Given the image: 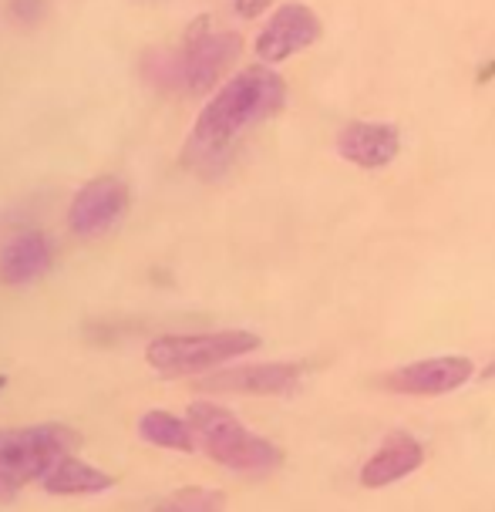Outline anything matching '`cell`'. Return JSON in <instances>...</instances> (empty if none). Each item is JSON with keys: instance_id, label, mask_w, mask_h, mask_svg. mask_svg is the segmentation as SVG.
I'll use <instances>...</instances> for the list:
<instances>
[{"instance_id": "cell-1", "label": "cell", "mask_w": 495, "mask_h": 512, "mask_svg": "<svg viewBox=\"0 0 495 512\" xmlns=\"http://www.w3.org/2000/svg\"><path fill=\"white\" fill-rule=\"evenodd\" d=\"M283 105H287V81L277 71L263 68V64L243 68L203 105L182 162L203 176H216L226 169L236 142L260 122L283 112Z\"/></svg>"}, {"instance_id": "cell-2", "label": "cell", "mask_w": 495, "mask_h": 512, "mask_svg": "<svg viewBox=\"0 0 495 512\" xmlns=\"http://www.w3.org/2000/svg\"><path fill=\"white\" fill-rule=\"evenodd\" d=\"M186 418L192 422V432H196L203 452L223 469L243 475H267L280 469V448L270 438L250 432L229 408L216 405V401H192Z\"/></svg>"}, {"instance_id": "cell-3", "label": "cell", "mask_w": 495, "mask_h": 512, "mask_svg": "<svg viewBox=\"0 0 495 512\" xmlns=\"http://www.w3.org/2000/svg\"><path fill=\"white\" fill-rule=\"evenodd\" d=\"M78 442L75 428L64 425L0 428V502H14L24 486L41 482L51 465L71 455Z\"/></svg>"}, {"instance_id": "cell-4", "label": "cell", "mask_w": 495, "mask_h": 512, "mask_svg": "<svg viewBox=\"0 0 495 512\" xmlns=\"http://www.w3.org/2000/svg\"><path fill=\"white\" fill-rule=\"evenodd\" d=\"M260 347L250 331H209V334H162L145 347V361L162 378H189L236 361Z\"/></svg>"}, {"instance_id": "cell-5", "label": "cell", "mask_w": 495, "mask_h": 512, "mask_svg": "<svg viewBox=\"0 0 495 512\" xmlns=\"http://www.w3.org/2000/svg\"><path fill=\"white\" fill-rule=\"evenodd\" d=\"M243 38L233 31L216 27L209 17H199L186 31V38L176 48L179 54V85L189 95H206L216 88V81L226 75V68L240 58Z\"/></svg>"}, {"instance_id": "cell-6", "label": "cell", "mask_w": 495, "mask_h": 512, "mask_svg": "<svg viewBox=\"0 0 495 512\" xmlns=\"http://www.w3.org/2000/svg\"><path fill=\"white\" fill-rule=\"evenodd\" d=\"M128 203H132V196H128V186L122 179L115 176H98L85 182L75 199H71V209H68V226L71 233L85 236H105L108 230H115L118 219L128 213Z\"/></svg>"}, {"instance_id": "cell-7", "label": "cell", "mask_w": 495, "mask_h": 512, "mask_svg": "<svg viewBox=\"0 0 495 512\" xmlns=\"http://www.w3.org/2000/svg\"><path fill=\"white\" fill-rule=\"evenodd\" d=\"M324 34V24L314 14V7L307 4H280L270 14V21L263 24V31L256 34V54L267 64H280L293 58V54L314 48Z\"/></svg>"}, {"instance_id": "cell-8", "label": "cell", "mask_w": 495, "mask_h": 512, "mask_svg": "<svg viewBox=\"0 0 495 512\" xmlns=\"http://www.w3.org/2000/svg\"><path fill=\"white\" fill-rule=\"evenodd\" d=\"M472 361L462 354H438V358H425L405 368L391 371L381 378V388L391 395H415V398H438L448 391L462 388L465 381H472Z\"/></svg>"}, {"instance_id": "cell-9", "label": "cell", "mask_w": 495, "mask_h": 512, "mask_svg": "<svg viewBox=\"0 0 495 512\" xmlns=\"http://www.w3.org/2000/svg\"><path fill=\"white\" fill-rule=\"evenodd\" d=\"M304 381V368L297 361H273V364H243V368L219 371L199 384L209 395H246V398H277L290 395Z\"/></svg>"}, {"instance_id": "cell-10", "label": "cell", "mask_w": 495, "mask_h": 512, "mask_svg": "<svg viewBox=\"0 0 495 512\" xmlns=\"http://www.w3.org/2000/svg\"><path fill=\"white\" fill-rule=\"evenodd\" d=\"M401 132L391 122H347L337 132V155L361 169H384L398 159Z\"/></svg>"}, {"instance_id": "cell-11", "label": "cell", "mask_w": 495, "mask_h": 512, "mask_svg": "<svg viewBox=\"0 0 495 512\" xmlns=\"http://www.w3.org/2000/svg\"><path fill=\"white\" fill-rule=\"evenodd\" d=\"M425 465V445L411 432H391L374 448V455L361 465V486L364 489H384L394 482L408 479Z\"/></svg>"}, {"instance_id": "cell-12", "label": "cell", "mask_w": 495, "mask_h": 512, "mask_svg": "<svg viewBox=\"0 0 495 512\" xmlns=\"http://www.w3.org/2000/svg\"><path fill=\"white\" fill-rule=\"evenodd\" d=\"M51 256L54 246L38 230L11 236V240L0 246V283H7V287H27V283H34L51 270Z\"/></svg>"}, {"instance_id": "cell-13", "label": "cell", "mask_w": 495, "mask_h": 512, "mask_svg": "<svg viewBox=\"0 0 495 512\" xmlns=\"http://www.w3.org/2000/svg\"><path fill=\"white\" fill-rule=\"evenodd\" d=\"M41 486L51 496H102V492L115 489V475L95 469V465L81 462L75 455H64V459H58L48 469Z\"/></svg>"}, {"instance_id": "cell-14", "label": "cell", "mask_w": 495, "mask_h": 512, "mask_svg": "<svg viewBox=\"0 0 495 512\" xmlns=\"http://www.w3.org/2000/svg\"><path fill=\"white\" fill-rule=\"evenodd\" d=\"M139 438L145 445L155 448H169V452H192L196 448V432H192V422L172 415V411H145L139 418Z\"/></svg>"}, {"instance_id": "cell-15", "label": "cell", "mask_w": 495, "mask_h": 512, "mask_svg": "<svg viewBox=\"0 0 495 512\" xmlns=\"http://www.w3.org/2000/svg\"><path fill=\"white\" fill-rule=\"evenodd\" d=\"M145 509H159V512H219L226 509V496L219 489H179L169 496H159L152 502H145Z\"/></svg>"}, {"instance_id": "cell-16", "label": "cell", "mask_w": 495, "mask_h": 512, "mask_svg": "<svg viewBox=\"0 0 495 512\" xmlns=\"http://www.w3.org/2000/svg\"><path fill=\"white\" fill-rule=\"evenodd\" d=\"M142 78L159 91H182L176 48H152L142 58Z\"/></svg>"}, {"instance_id": "cell-17", "label": "cell", "mask_w": 495, "mask_h": 512, "mask_svg": "<svg viewBox=\"0 0 495 512\" xmlns=\"http://www.w3.org/2000/svg\"><path fill=\"white\" fill-rule=\"evenodd\" d=\"M7 14H11V21H17L21 27H31L48 14V0H11V4H7Z\"/></svg>"}, {"instance_id": "cell-18", "label": "cell", "mask_w": 495, "mask_h": 512, "mask_svg": "<svg viewBox=\"0 0 495 512\" xmlns=\"http://www.w3.org/2000/svg\"><path fill=\"white\" fill-rule=\"evenodd\" d=\"M270 4L273 0H236V11H240L243 17H256V14L267 11Z\"/></svg>"}, {"instance_id": "cell-19", "label": "cell", "mask_w": 495, "mask_h": 512, "mask_svg": "<svg viewBox=\"0 0 495 512\" xmlns=\"http://www.w3.org/2000/svg\"><path fill=\"white\" fill-rule=\"evenodd\" d=\"M482 378H495V364H492V368H485V371H482Z\"/></svg>"}, {"instance_id": "cell-20", "label": "cell", "mask_w": 495, "mask_h": 512, "mask_svg": "<svg viewBox=\"0 0 495 512\" xmlns=\"http://www.w3.org/2000/svg\"><path fill=\"white\" fill-rule=\"evenodd\" d=\"M7 388V374H0V391H4Z\"/></svg>"}]
</instances>
